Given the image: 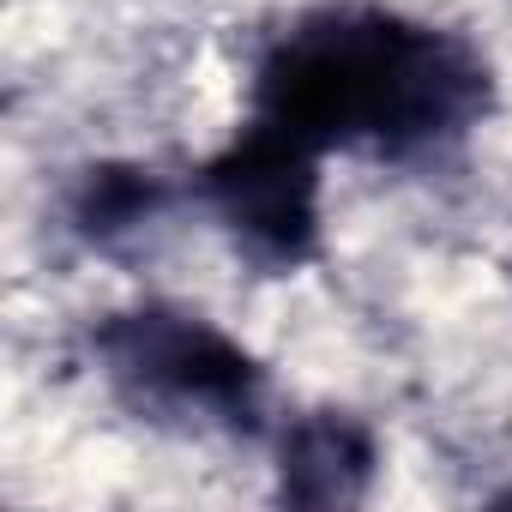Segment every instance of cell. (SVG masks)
Returning a JSON list of instances; mask_svg holds the SVG:
<instances>
[{
    "instance_id": "1",
    "label": "cell",
    "mask_w": 512,
    "mask_h": 512,
    "mask_svg": "<svg viewBox=\"0 0 512 512\" xmlns=\"http://www.w3.org/2000/svg\"><path fill=\"white\" fill-rule=\"evenodd\" d=\"M488 55L428 19L374 0L296 13L247 73V115L320 157L428 163L494 115Z\"/></svg>"
},
{
    "instance_id": "2",
    "label": "cell",
    "mask_w": 512,
    "mask_h": 512,
    "mask_svg": "<svg viewBox=\"0 0 512 512\" xmlns=\"http://www.w3.org/2000/svg\"><path fill=\"white\" fill-rule=\"evenodd\" d=\"M109 398L169 434H272V374L235 332L181 302L115 308L85 338Z\"/></svg>"
},
{
    "instance_id": "3",
    "label": "cell",
    "mask_w": 512,
    "mask_h": 512,
    "mask_svg": "<svg viewBox=\"0 0 512 512\" xmlns=\"http://www.w3.org/2000/svg\"><path fill=\"white\" fill-rule=\"evenodd\" d=\"M187 193L266 278H296L326 253V157L253 115L193 169Z\"/></svg>"
},
{
    "instance_id": "4",
    "label": "cell",
    "mask_w": 512,
    "mask_h": 512,
    "mask_svg": "<svg viewBox=\"0 0 512 512\" xmlns=\"http://www.w3.org/2000/svg\"><path fill=\"white\" fill-rule=\"evenodd\" d=\"M272 476L284 506H362L380 476V434L356 410H296L272 428Z\"/></svg>"
},
{
    "instance_id": "5",
    "label": "cell",
    "mask_w": 512,
    "mask_h": 512,
    "mask_svg": "<svg viewBox=\"0 0 512 512\" xmlns=\"http://www.w3.org/2000/svg\"><path fill=\"white\" fill-rule=\"evenodd\" d=\"M175 187L151 169V163H127V157H103V163H85L73 181H67V229L85 241V247H121L127 235L151 229L163 211H169Z\"/></svg>"
}]
</instances>
